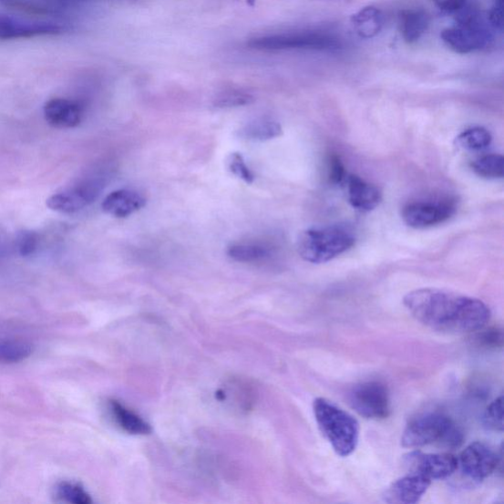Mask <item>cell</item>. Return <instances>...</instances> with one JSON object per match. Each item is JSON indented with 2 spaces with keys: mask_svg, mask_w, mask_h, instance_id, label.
Returning <instances> with one entry per match:
<instances>
[{
  "mask_svg": "<svg viewBox=\"0 0 504 504\" xmlns=\"http://www.w3.org/2000/svg\"><path fill=\"white\" fill-rule=\"evenodd\" d=\"M502 331L499 328H490L478 335L477 342L479 346L487 349H496L502 346Z\"/></svg>",
  "mask_w": 504,
  "mask_h": 504,
  "instance_id": "obj_30",
  "label": "cell"
},
{
  "mask_svg": "<svg viewBox=\"0 0 504 504\" xmlns=\"http://www.w3.org/2000/svg\"><path fill=\"white\" fill-rule=\"evenodd\" d=\"M497 3H503V0H496Z\"/></svg>",
  "mask_w": 504,
  "mask_h": 504,
  "instance_id": "obj_35",
  "label": "cell"
},
{
  "mask_svg": "<svg viewBox=\"0 0 504 504\" xmlns=\"http://www.w3.org/2000/svg\"><path fill=\"white\" fill-rule=\"evenodd\" d=\"M40 242L38 233L24 231L18 233L16 248L21 256L27 257L35 253Z\"/></svg>",
  "mask_w": 504,
  "mask_h": 504,
  "instance_id": "obj_29",
  "label": "cell"
},
{
  "mask_svg": "<svg viewBox=\"0 0 504 504\" xmlns=\"http://www.w3.org/2000/svg\"><path fill=\"white\" fill-rule=\"evenodd\" d=\"M32 353V344L26 340L6 339L0 341V363H20L29 358Z\"/></svg>",
  "mask_w": 504,
  "mask_h": 504,
  "instance_id": "obj_21",
  "label": "cell"
},
{
  "mask_svg": "<svg viewBox=\"0 0 504 504\" xmlns=\"http://www.w3.org/2000/svg\"><path fill=\"white\" fill-rule=\"evenodd\" d=\"M458 459L463 475L473 482H482L493 474L500 462L498 453L483 442L467 447Z\"/></svg>",
  "mask_w": 504,
  "mask_h": 504,
  "instance_id": "obj_10",
  "label": "cell"
},
{
  "mask_svg": "<svg viewBox=\"0 0 504 504\" xmlns=\"http://www.w3.org/2000/svg\"><path fill=\"white\" fill-rule=\"evenodd\" d=\"M345 181L349 202L355 211L371 212L383 201V192L375 184L355 175L347 176Z\"/></svg>",
  "mask_w": 504,
  "mask_h": 504,
  "instance_id": "obj_14",
  "label": "cell"
},
{
  "mask_svg": "<svg viewBox=\"0 0 504 504\" xmlns=\"http://www.w3.org/2000/svg\"><path fill=\"white\" fill-rule=\"evenodd\" d=\"M229 169L232 175L248 184L253 183L255 177L252 170L245 163L243 156L240 153H232L228 159Z\"/></svg>",
  "mask_w": 504,
  "mask_h": 504,
  "instance_id": "obj_28",
  "label": "cell"
},
{
  "mask_svg": "<svg viewBox=\"0 0 504 504\" xmlns=\"http://www.w3.org/2000/svg\"><path fill=\"white\" fill-rule=\"evenodd\" d=\"M352 23L356 34L362 36V38L371 39L383 27V15L375 7H365L353 15Z\"/></svg>",
  "mask_w": 504,
  "mask_h": 504,
  "instance_id": "obj_19",
  "label": "cell"
},
{
  "mask_svg": "<svg viewBox=\"0 0 504 504\" xmlns=\"http://www.w3.org/2000/svg\"><path fill=\"white\" fill-rule=\"evenodd\" d=\"M432 481L427 477L410 473L393 483L386 491L385 499L390 503L413 504L420 501Z\"/></svg>",
  "mask_w": 504,
  "mask_h": 504,
  "instance_id": "obj_13",
  "label": "cell"
},
{
  "mask_svg": "<svg viewBox=\"0 0 504 504\" xmlns=\"http://www.w3.org/2000/svg\"><path fill=\"white\" fill-rule=\"evenodd\" d=\"M353 232L331 226L304 231L298 241V252L303 261L323 264L348 252L355 244Z\"/></svg>",
  "mask_w": 504,
  "mask_h": 504,
  "instance_id": "obj_4",
  "label": "cell"
},
{
  "mask_svg": "<svg viewBox=\"0 0 504 504\" xmlns=\"http://www.w3.org/2000/svg\"><path fill=\"white\" fill-rule=\"evenodd\" d=\"M44 115L47 124L54 128L73 129L80 124L82 109L76 102L57 98L46 102Z\"/></svg>",
  "mask_w": 504,
  "mask_h": 504,
  "instance_id": "obj_15",
  "label": "cell"
},
{
  "mask_svg": "<svg viewBox=\"0 0 504 504\" xmlns=\"http://www.w3.org/2000/svg\"><path fill=\"white\" fill-rule=\"evenodd\" d=\"M404 304L417 322L447 334L481 330L490 318L489 307L481 300L439 289L412 291Z\"/></svg>",
  "mask_w": 504,
  "mask_h": 504,
  "instance_id": "obj_1",
  "label": "cell"
},
{
  "mask_svg": "<svg viewBox=\"0 0 504 504\" xmlns=\"http://www.w3.org/2000/svg\"><path fill=\"white\" fill-rule=\"evenodd\" d=\"M490 133L484 128H473L466 129L458 135L457 144L460 149L467 151H481L490 145Z\"/></svg>",
  "mask_w": 504,
  "mask_h": 504,
  "instance_id": "obj_22",
  "label": "cell"
},
{
  "mask_svg": "<svg viewBox=\"0 0 504 504\" xmlns=\"http://www.w3.org/2000/svg\"><path fill=\"white\" fill-rule=\"evenodd\" d=\"M60 499L76 504L92 503V499L81 486L73 483H61L57 489Z\"/></svg>",
  "mask_w": 504,
  "mask_h": 504,
  "instance_id": "obj_26",
  "label": "cell"
},
{
  "mask_svg": "<svg viewBox=\"0 0 504 504\" xmlns=\"http://www.w3.org/2000/svg\"><path fill=\"white\" fill-rule=\"evenodd\" d=\"M228 255L232 261L250 263L265 260L269 256V251L260 244L237 243L229 248Z\"/></svg>",
  "mask_w": 504,
  "mask_h": 504,
  "instance_id": "obj_24",
  "label": "cell"
},
{
  "mask_svg": "<svg viewBox=\"0 0 504 504\" xmlns=\"http://www.w3.org/2000/svg\"><path fill=\"white\" fill-rule=\"evenodd\" d=\"M468 0H435L436 5L442 11L458 12L462 10Z\"/></svg>",
  "mask_w": 504,
  "mask_h": 504,
  "instance_id": "obj_33",
  "label": "cell"
},
{
  "mask_svg": "<svg viewBox=\"0 0 504 504\" xmlns=\"http://www.w3.org/2000/svg\"><path fill=\"white\" fill-rule=\"evenodd\" d=\"M122 2H127V3H135L137 2V0H122Z\"/></svg>",
  "mask_w": 504,
  "mask_h": 504,
  "instance_id": "obj_34",
  "label": "cell"
},
{
  "mask_svg": "<svg viewBox=\"0 0 504 504\" xmlns=\"http://www.w3.org/2000/svg\"><path fill=\"white\" fill-rule=\"evenodd\" d=\"M103 189L104 182L100 180H84L52 195L46 205L56 212L77 213L99 198Z\"/></svg>",
  "mask_w": 504,
  "mask_h": 504,
  "instance_id": "obj_9",
  "label": "cell"
},
{
  "mask_svg": "<svg viewBox=\"0 0 504 504\" xmlns=\"http://www.w3.org/2000/svg\"><path fill=\"white\" fill-rule=\"evenodd\" d=\"M248 46L253 50L278 51H332L337 50L340 42L325 33L319 32H292L258 36L252 39Z\"/></svg>",
  "mask_w": 504,
  "mask_h": 504,
  "instance_id": "obj_5",
  "label": "cell"
},
{
  "mask_svg": "<svg viewBox=\"0 0 504 504\" xmlns=\"http://www.w3.org/2000/svg\"><path fill=\"white\" fill-rule=\"evenodd\" d=\"M429 18L420 9L404 10L400 15V30L406 43L413 44L421 39L427 30Z\"/></svg>",
  "mask_w": 504,
  "mask_h": 504,
  "instance_id": "obj_17",
  "label": "cell"
},
{
  "mask_svg": "<svg viewBox=\"0 0 504 504\" xmlns=\"http://www.w3.org/2000/svg\"><path fill=\"white\" fill-rule=\"evenodd\" d=\"M441 39L454 53L467 55L483 50L490 41V35L475 15H466L459 26L442 31Z\"/></svg>",
  "mask_w": 504,
  "mask_h": 504,
  "instance_id": "obj_6",
  "label": "cell"
},
{
  "mask_svg": "<svg viewBox=\"0 0 504 504\" xmlns=\"http://www.w3.org/2000/svg\"><path fill=\"white\" fill-rule=\"evenodd\" d=\"M345 168H344L340 159L334 155L328 159V178L332 183L340 184L347 178Z\"/></svg>",
  "mask_w": 504,
  "mask_h": 504,
  "instance_id": "obj_31",
  "label": "cell"
},
{
  "mask_svg": "<svg viewBox=\"0 0 504 504\" xmlns=\"http://www.w3.org/2000/svg\"><path fill=\"white\" fill-rule=\"evenodd\" d=\"M405 464L410 473L423 475L433 479L447 478L458 469V459L451 453L425 454L414 451L406 455Z\"/></svg>",
  "mask_w": 504,
  "mask_h": 504,
  "instance_id": "obj_11",
  "label": "cell"
},
{
  "mask_svg": "<svg viewBox=\"0 0 504 504\" xmlns=\"http://www.w3.org/2000/svg\"><path fill=\"white\" fill-rule=\"evenodd\" d=\"M350 404L365 419L383 420L390 413L388 389L379 381H366L356 386L351 392Z\"/></svg>",
  "mask_w": 504,
  "mask_h": 504,
  "instance_id": "obj_7",
  "label": "cell"
},
{
  "mask_svg": "<svg viewBox=\"0 0 504 504\" xmlns=\"http://www.w3.org/2000/svg\"><path fill=\"white\" fill-rule=\"evenodd\" d=\"M146 205L143 195L129 190H116L107 196L102 208L104 212L116 218H128Z\"/></svg>",
  "mask_w": 504,
  "mask_h": 504,
  "instance_id": "obj_16",
  "label": "cell"
},
{
  "mask_svg": "<svg viewBox=\"0 0 504 504\" xmlns=\"http://www.w3.org/2000/svg\"><path fill=\"white\" fill-rule=\"evenodd\" d=\"M240 134L245 139L266 141L279 138L282 127L273 119L258 118L242 129Z\"/></svg>",
  "mask_w": 504,
  "mask_h": 504,
  "instance_id": "obj_20",
  "label": "cell"
},
{
  "mask_svg": "<svg viewBox=\"0 0 504 504\" xmlns=\"http://www.w3.org/2000/svg\"><path fill=\"white\" fill-rule=\"evenodd\" d=\"M485 425L497 432L503 430V397L491 402L484 415Z\"/></svg>",
  "mask_w": 504,
  "mask_h": 504,
  "instance_id": "obj_27",
  "label": "cell"
},
{
  "mask_svg": "<svg viewBox=\"0 0 504 504\" xmlns=\"http://www.w3.org/2000/svg\"><path fill=\"white\" fill-rule=\"evenodd\" d=\"M463 433L448 416L429 412L414 417L406 427L401 444L407 448L438 445L449 449L462 445Z\"/></svg>",
  "mask_w": 504,
  "mask_h": 504,
  "instance_id": "obj_3",
  "label": "cell"
},
{
  "mask_svg": "<svg viewBox=\"0 0 504 504\" xmlns=\"http://www.w3.org/2000/svg\"><path fill=\"white\" fill-rule=\"evenodd\" d=\"M314 412L319 429L341 458H347L358 447L360 424L335 403L319 397L314 402Z\"/></svg>",
  "mask_w": 504,
  "mask_h": 504,
  "instance_id": "obj_2",
  "label": "cell"
},
{
  "mask_svg": "<svg viewBox=\"0 0 504 504\" xmlns=\"http://www.w3.org/2000/svg\"><path fill=\"white\" fill-rule=\"evenodd\" d=\"M475 174L484 179H502L504 159L499 154H489L475 159L471 165Z\"/></svg>",
  "mask_w": 504,
  "mask_h": 504,
  "instance_id": "obj_23",
  "label": "cell"
},
{
  "mask_svg": "<svg viewBox=\"0 0 504 504\" xmlns=\"http://www.w3.org/2000/svg\"><path fill=\"white\" fill-rule=\"evenodd\" d=\"M109 411L116 423L131 435H149L151 427L141 417L126 408L118 401L109 402Z\"/></svg>",
  "mask_w": 504,
  "mask_h": 504,
  "instance_id": "obj_18",
  "label": "cell"
},
{
  "mask_svg": "<svg viewBox=\"0 0 504 504\" xmlns=\"http://www.w3.org/2000/svg\"><path fill=\"white\" fill-rule=\"evenodd\" d=\"M253 101L254 98L252 94L231 89L220 93L214 100V105L220 108H230L251 105Z\"/></svg>",
  "mask_w": 504,
  "mask_h": 504,
  "instance_id": "obj_25",
  "label": "cell"
},
{
  "mask_svg": "<svg viewBox=\"0 0 504 504\" xmlns=\"http://www.w3.org/2000/svg\"><path fill=\"white\" fill-rule=\"evenodd\" d=\"M63 30V26L55 22L21 19L0 15V40L3 41L57 35Z\"/></svg>",
  "mask_w": 504,
  "mask_h": 504,
  "instance_id": "obj_12",
  "label": "cell"
},
{
  "mask_svg": "<svg viewBox=\"0 0 504 504\" xmlns=\"http://www.w3.org/2000/svg\"><path fill=\"white\" fill-rule=\"evenodd\" d=\"M489 21L490 26L498 30L503 28V3H497L489 12Z\"/></svg>",
  "mask_w": 504,
  "mask_h": 504,
  "instance_id": "obj_32",
  "label": "cell"
},
{
  "mask_svg": "<svg viewBox=\"0 0 504 504\" xmlns=\"http://www.w3.org/2000/svg\"><path fill=\"white\" fill-rule=\"evenodd\" d=\"M455 211L457 205L451 200L420 201L405 205L401 215L406 225L427 229L447 222Z\"/></svg>",
  "mask_w": 504,
  "mask_h": 504,
  "instance_id": "obj_8",
  "label": "cell"
}]
</instances>
